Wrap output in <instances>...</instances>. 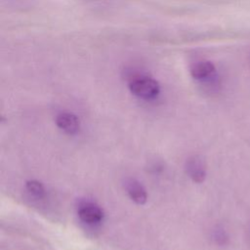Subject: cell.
<instances>
[{
  "label": "cell",
  "mask_w": 250,
  "mask_h": 250,
  "mask_svg": "<svg viewBox=\"0 0 250 250\" xmlns=\"http://www.w3.org/2000/svg\"><path fill=\"white\" fill-rule=\"evenodd\" d=\"M131 93L144 100H152L156 98L160 92L158 82L148 76H138L129 83Z\"/></svg>",
  "instance_id": "6da1fadb"
},
{
  "label": "cell",
  "mask_w": 250,
  "mask_h": 250,
  "mask_svg": "<svg viewBox=\"0 0 250 250\" xmlns=\"http://www.w3.org/2000/svg\"><path fill=\"white\" fill-rule=\"evenodd\" d=\"M186 170L190 179L195 183H202L206 177L204 164L200 158L193 156L187 161Z\"/></svg>",
  "instance_id": "277c9868"
},
{
  "label": "cell",
  "mask_w": 250,
  "mask_h": 250,
  "mask_svg": "<svg viewBox=\"0 0 250 250\" xmlns=\"http://www.w3.org/2000/svg\"><path fill=\"white\" fill-rule=\"evenodd\" d=\"M57 125L65 133L74 135L79 131L80 121L76 115L69 112H62L56 118Z\"/></svg>",
  "instance_id": "3957f363"
},
{
  "label": "cell",
  "mask_w": 250,
  "mask_h": 250,
  "mask_svg": "<svg viewBox=\"0 0 250 250\" xmlns=\"http://www.w3.org/2000/svg\"><path fill=\"white\" fill-rule=\"evenodd\" d=\"M216 72V67L211 62L202 61L195 62L190 67V74L196 80H205L210 78Z\"/></svg>",
  "instance_id": "8992f818"
},
{
  "label": "cell",
  "mask_w": 250,
  "mask_h": 250,
  "mask_svg": "<svg viewBox=\"0 0 250 250\" xmlns=\"http://www.w3.org/2000/svg\"><path fill=\"white\" fill-rule=\"evenodd\" d=\"M126 190L130 198L137 204H145L147 199V194L146 188L141 183L134 179H129L126 181Z\"/></svg>",
  "instance_id": "5b68a950"
},
{
  "label": "cell",
  "mask_w": 250,
  "mask_h": 250,
  "mask_svg": "<svg viewBox=\"0 0 250 250\" xmlns=\"http://www.w3.org/2000/svg\"><path fill=\"white\" fill-rule=\"evenodd\" d=\"M78 216L85 223L96 224L102 221L104 217V212L98 205L88 202L82 204L79 207Z\"/></svg>",
  "instance_id": "7a4b0ae2"
},
{
  "label": "cell",
  "mask_w": 250,
  "mask_h": 250,
  "mask_svg": "<svg viewBox=\"0 0 250 250\" xmlns=\"http://www.w3.org/2000/svg\"><path fill=\"white\" fill-rule=\"evenodd\" d=\"M26 189L28 190L29 193H31L33 196L37 198H42L45 194V189L43 185L36 181V180H31L26 182Z\"/></svg>",
  "instance_id": "52a82bcc"
}]
</instances>
